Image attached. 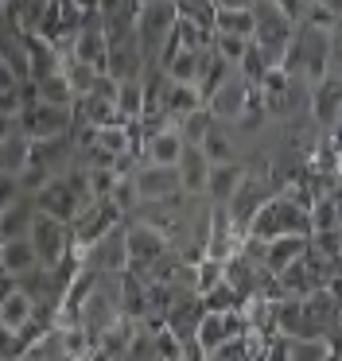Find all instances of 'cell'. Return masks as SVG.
Segmentation results:
<instances>
[{"label": "cell", "mask_w": 342, "mask_h": 361, "mask_svg": "<svg viewBox=\"0 0 342 361\" xmlns=\"http://www.w3.org/2000/svg\"><path fill=\"white\" fill-rule=\"evenodd\" d=\"M292 357V342H288V338H272L269 345H264V353H261V361H288Z\"/></svg>", "instance_id": "2e32d148"}, {"label": "cell", "mask_w": 342, "mask_h": 361, "mask_svg": "<svg viewBox=\"0 0 342 361\" xmlns=\"http://www.w3.org/2000/svg\"><path fill=\"white\" fill-rule=\"evenodd\" d=\"M280 12H284L288 20H300L303 16V8H307V0H272Z\"/></svg>", "instance_id": "e0dca14e"}, {"label": "cell", "mask_w": 342, "mask_h": 361, "mask_svg": "<svg viewBox=\"0 0 342 361\" xmlns=\"http://www.w3.org/2000/svg\"><path fill=\"white\" fill-rule=\"evenodd\" d=\"M179 164H183V179H187V187H206V175H210V167H206V156L202 152H183L179 156Z\"/></svg>", "instance_id": "7c38bea8"}, {"label": "cell", "mask_w": 342, "mask_h": 361, "mask_svg": "<svg viewBox=\"0 0 342 361\" xmlns=\"http://www.w3.org/2000/svg\"><path fill=\"white\" fill-rule=\"evenodd\" d=\"M326 291L334 295V303H338V319H342V276H331V283H326Z\"/></svg>", "instance_id": "d6986e66"}, {"label": "cell", "mask_w": 342, "mask_h": 361, "mask_svg": "<svg viewBox=\"0 0 342 361\" xmlns=\"http://www.w3.org/2000/svg\"><path fill=\"white\" fill-rule=\"evenodd\" d=\"M179 187V171L175 167H148L144 175H140V195L144 198H163V195H171V190Z\"/></svg>", "instance_id": "ba28073f"}, {"label": "cell", "mask_w": 342, "mask_h": 361, "mask_svg": "<svg viewBox=\"0 0 342 361\" xmlns=\"http://www.w3.org/2000/svg\"><path fill=\"white\" fill-rule=\"evenodd\" d=\"M249 241H276V237H311V218L300 202H292L288 195H276L253 214L245 229Z\"/></svg>", "instance_id": "6da1fadb"}, {"label": "cell", "mask_w": 342, "mask_h": 361, "mask_svg": "<svg viewBox=\"0 0 342 361\" xmlns=\"http://www.w3.org/2000/svg\"><path fill=\"white\" fill-rule=\"evenodd\" d=\"M35 264H39V257H35V249H31V241L8 237V241L0 245V268H4V272L28 276V272H35Z\"/></svg>", "instance_id": "8992f818"}, {"label": "cell", "mask_w": 342, "mask_h": 361, "mask_svg": "<svg viewBox=\"0 0 342 361\" xmlns=\"http://www.w3.org/2000/svg\"><path fill=\"white\" fill-rule=\"evenodd\" d=\"M326 353H331V342H292V357L288 361H326Z\"/></svg>", "instance_id": "5bb4252c"}, {"label": "cell", "mask_w": 342, "mask_h": 361, "mask_svg": "<svg viewBox=\"0 0 342 361\" xmlns=\"http://www.w3.org/2000/svg\"><path fill=\"white\" fill-rule=\"evenodd\" d=\"M31 311H35V307H31V295L28 291H8L4 299H0V326L4 330H23L31 322Z\"/></svg>", "instance_id": "52a82bcc"}, {"label": "cell", "mask_w": 342, "mask_h": 361, "mask_svg": "<svg viewBox=\"0 0 342 361\" xmlns=\"http://www.w3.org/2000/svg\"><path fill=\"white\" fill-rule=\"evenodd\" d=\"M23 140L16 144V140H8L4 148H0V171H20V164H23Z\"/></svg>", "instance_id": "9a60e30c"}, {"label": "cell", "mask_w": 342, "mask_h": 361, "mask_svg": "<svg viewBox=\"0 0 342 361\" xmlns=\"http://www.w3.org/2000/svg\"><path fill=\"white\" fill-rule=\"evenodd\" d=\"M241 187V171L233 164H214L206 175V190L214 198H233V190Z\"/></svg>", "instance_id": "9c48e42d"}, {"label": "cell", "mask_w": 342, "mask_h": 361, "mask_svg": "<svg viewBox=\"0 0 342 361\" xmlns=\"http://www.w3.org/2000/svg\"><path fill=\"white\" fill-rule=\"evenodd\" d=\"M171 105H175V109H194V94H191V90L179 86L175 94H171Z\"/></svg>", "instance_id": "ac0fdd59"}, {"label": "cell", "mask_w": 342, "mask_h": 361, "mask_svg": "<svg viewBox=\"0 0 342 361\" xmlns=\"http://www.w3.org/2000/svg\"><path fill=\"white\" fill-rule=\"evenodd\" d=\"M218 24H222V32L225 35H237V39H249L253 35V12L249 8H225V12H218Z\"/></svg>", "instance_id": "8fae6325"}, {"label": "cell", "mask_w": 342, "mask_h": 361, "mask_svg": "<svg viewBox=\"0 0 342 361\" xmlns=\"http://www.w3.org/2000/svg\"><path fill=\"white\" fill-rule=\"evenodd\" d=\"M338 334H342V330H338Z\"/></svg>", "instance_id": "44dd1931"}, {"label": "cell", "mask_w": 342, "mask_h": 361, "mask_svg": "<svg viewBox=\"0 0 342 361\" xmlns=\"http://www.w3.org/2000/svg\"><path fill=\"white\" fill-rule=\"evenodd\" d=\"M303 249H307V237H276V241H264L261 245V268L269 276H280L288 264H295L303 257Z\"/></svg>", "instance_id": "3957f363"}, {"label": "cell", "mask_w": 342, "mask_h": 361, "mask_svg": "<svg viewBox=\"0 0 342 361\" xmlns=\"http://www.w3.org/2000/svg\"><path fill=\"white\" fill-rule=\"evenodd\" d=\"M28 241H31V249H35V257L43 260V264H54V260L62 257V249H66V233H62V226L54 218H35Z\"/></svg>", "instance_id": "277c9868"}, {"label": "cell", "mask_w": 342, "mask_h": 361, "mask_svg": "<svg viewBox=\"0 0 342 361\" xmlns=\"http://www.w3.org/2000/svg\"><path fill=\"white\" fill-rule=\"evenodd\" d=\"M86 361H109V357H105V353H98V350H93L90 357H86Z\"/></svg>", "instance_id": "ffe728a7"}, {"label": "cell", "mask_w": 342, "mask_h": 361, "mask_svg": "<svg viewBox=\"0 0 342 361\" xmlns=\"http://www.w3.org/2000/svg\"><path fill=\"white\" fill-rule=\"evenodd\" d=\"M124 252H129L132 264L144 260V268H148L152 260L167 257V241H163L155 229H129V237H124Z\"/></svg>", "instance_id": "5b68a950"}, {"label": "cell", "mask_w": 342, "mask_h": 361, "mask_svg": "<svg viewBox=\"0 0 342 361\" xmlns=\"http://www.w3.org/2000/svg\"><path fill=\"white\" fill-rule=\"evenodd\" d=\"M222 276H225V264H222V260H202V264H199V276H194V288L206 295L210 288H218V283H222Z\"/></svg>", "instance_id": "4fadbf2b"}, {"label": "cell", "mask_w": 342, "mask_h": 361, "mask_svg": "<svg viewBox=\"0 0 342 361\" xmlns=\"http://www.w3.org/2000/svg\"><path fill=\"white\" fill-rule=\"evenodd\" d=\"M43 206L51 210L54 221H70L78 202H74V190L70 187H51V190H43Z\"/></svg>", "instance_id": "30bf717a"}, {"label": "cell", "mask_w": 342, "mask_h": 361, "mask_svg": "<svg viewBox=\"0 0 342 361\" xmlns=\"http://www.w3.org/2000/svg\"><path fill=\"white\" fill-rule=\"evenodd\" d=\"M311 117L319 121V128H334L342 117V74H326L323 82H315L311 94Z\"/></svg>", "instance_id": "7a4b0ae2"}]
</instances>
